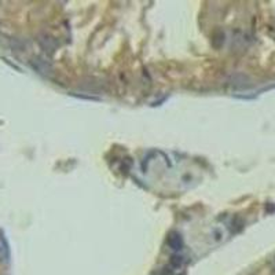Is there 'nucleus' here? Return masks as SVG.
<instances>
[{"label":"nucleus","mask_w":275,"mask_h":275,"mask_svg":"<svg viewBox=\"0 0 275 275\" xmlns=\"http://www.w3.org/2000/svg\"><path fill=\"white\" fill-rule=\"evenodd\" d=\"M168 246L173 250H180L183 248V239H182V235L176 231H172L167 238Z\"/></svg>","instance_id":"1"},{"label":"nucleus","mask_w":275,"mask_h":275,"mask_svg":"<svg viewBox=\"0 0 275 275\" xmlns=\"http://www.w3.org/2000/svg\"><path fill=\"white\" fill-rule=\"evenodd\" d=\"M183 263H184V257L183 256H180V254H173L172 257H171V261H169L171 268H173V270H179V268H182V267H183Z\"/></svg>","instance_id":"2"}]
</instances>
